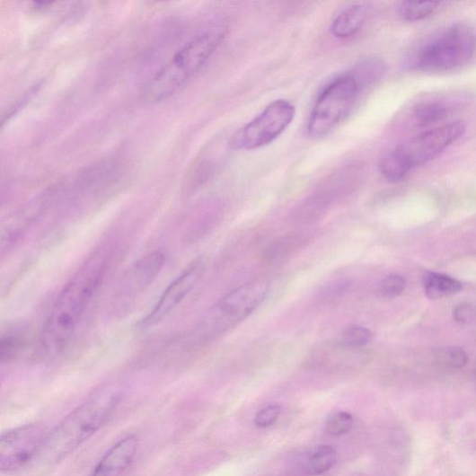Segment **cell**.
<instances>
[{"mask_svg":"<svg viewBox=\"0 0 476 476\" xmlns=\"http://www.w3.org/2000/svg\"><path fill=\"white\" fill-rule=\"evenodd\" d=\"M114 242L99 245L61 290L44 322L40 348L48 357L61 355L72 341L117 258Z\"/></svg>","mask_w":476,"mask_h":476,"instance_id":"6da1fadb","label":"cell"},{"mask_svg":"<svg viewBox=\"0 0 476 476\" xmlns=\"http://www.w3.org/2000/svg\"><path fill=\"white\" fill-rule=\"evenodd\" d=\"M225 30H209L184 44L145 85V102L163 101L185 87L198 75L225 39Z\"/></svg>","mask_w":476,"mask_h":476,"instance_id":"7a4b0ae2","label":"cell"},{"mask_svg":"<svg viewBox=\"0 0 476 476\" xmlns=\"http://www.w3.org/2000/svg\"><path fill=\"white\" fill-rule=\"evenodd\" d=\"M121 400V392L107 387L74 410L50 432L43 451L47 459L59 462L94 436L112 416Z\"/></svg>","mask_w":476,"mask_h":476,"instance_id":"3957f363","label":"cell"},{"mask_svg":"<svg viewBox=\"0 0 476 476\" xmlns=\"http://www.w3.org/2000/svg\"><path fill=\"white\" fill-rule=\"evenodd\" d=\"M269 288V280L257 278L232 290L201 317L193 333L194 342H209L242 324L266 300Z\"/></svg>","mask_w":476,"mask_h":476,"instance_id":"277c9868","label":"cell"},{"mask_svg":"<svg viewBox=\"0 0 476 476\" xmlns=\"http://www.w3.org/2000/svg\"><path fill=\"white\" fill-rule=\"evenodd\" d=\"M476 33L465 23L448 28L423 45L414 67L426 73H445L466 66L475 56Z\"/></svg>","mask_w":476,"mask_h":476,"instance_id":"5b68a950","label":"cell"},{"mask_svg":"<svg viewBox=\"0 0 476 476\" xmlns=\"http://www.w3.org/2000/svg\"><path fill=\"white\" fill-rule=\"evenodd\" d=\"M362 85L353 73L335 78L317 97L307 123V135L320 139L351 113Z\"/></svg>","mask_w":476,"mask_h":476,"instance_id":"8992f818","label":"cell"},{"mask_svg":"<svg viewBox=\"0 0 476 476\" xmlns=\"http://www.w3.org/2000/svg\"><path fill=\"white\" fill-rule=\"evenodd\" d=\"M167 254L154 251L137 260L120 278L111 298L109 314L112 320L126 317L137 301L161 275Z\"/></svg>","mask_w":476,"mask_h":476,"instance_id":"52a82bcc","label":"cell"},{"mask_svg":"<svg viewBox=\"0 0 476 476\" xmlns=\"http://www.w3.org/2000/svg\"><path fill=\"white\" fill-rule=\"evenodd\" d=\"M295 117V107L286 100H276L234 137L235 150L252 151L277 140Z\"/></svg>","mask_w":476,"mask_h":476,"instance_id":"ba28073f","label":"cell"},{"mask_svg":"<svg viewBox=\"0 0 476 476\" xmlns=\"http://www.w3.org/2000/svg\"><path fill=\"white\" fill-rule=\"evenodd\" d=\"M465 131L466 125L463 121L448 123L422 132L395 149L412 171L435 161L447 147L462 138Z\"/></svg>","mask_w":476,"mask_h":476,"instance_id":"9c48e42d","label":"cell"},{"mask_svg":"<svg viewBox=\"0 0 476 476\" xmlns=\"http://www.w3.org/2000/svg\"><path fill=\"white\" fill-rule=\"evenodd\" d=\"M48 434L40 425L9 430L0 437V469L13 472L28 466L43 451Z\"/></svg>","mask_w":476,"mask_h":476,"instance_id":"30bf717a","label":"cell"},{"mask_svg":"<svg viewBox=\"0 0 476 476\" xmlns=\"http://www.w3.org/2000/svg\"><path fill=\"white\" fill-rule=\"evenodd\" d=\"M203 274L201 259L192 261L172 282L165 288L152 310L145 315L137 324L142 330L151 329L164 320L187 298Z\"/></svg>","mask_w":476,"mask_h":476,"instance_id":"8fae6325","label":"cell"},{"mask_svg":"<svg viewBox=\"0 0 476 476\" xmlns=\"http://www.w3.org/2000/svg\"><path fill=\"white\" fill-rule=\"evenodd\" d=\"M138 448L137 436L121 439L102 456L90 476H122L134 463Z\"/></svg>","mask_w":476,"mask_h":476,"instance_id":"7c38bea8","label":"cell"},{"mask_svg":"<svg viewBox=\"0 0 476 476\" xmlns=\"http://www.w3.org/2000/svg\"><path fill=\"white\" fill-rule=\"evenodd\" d=\"M313 238L314 234L312 231L285 234L263 251L262 259L269 264L284 262L306 248Z\"/></svg>","mask_w":476,"mask_h":476,"instance_id":"4fadbf2b","label":"cell"},{"mask_svg":"<svg viewBox=\"0 0 476 476\" xmlns=\"http://www.w3.org/2000/svg\"><path fill=\"white\" fill-rule=\"evenodd\" d=\"M366 16L364 4H351L336 16L331 25V34L339 40L353 38L361 31Z\"/></svg>","mask_w":476,"mask_h":476,"instance_id":"5bb4252c","label":"cell"},{"mask_svg":"<svg viewBox=\"0 0 476 476\" xmlns=\"http://www.w3.org/2000/svg\"><path fill=\"white\" fill-rule=\"evenodd\" d=\"M427 296L431 300H439L461 292L463 284L445 275L428 272L422 278Z\"/></svg>","mask_w":476,"mask_h":476,"instance_id":"9a60e30c","label":"cell"},{"mask_svg":"<svg viewBox=\"0 0 476 476\" xmlns=\"http://www.w3.org/2000/svg\"><path fill=\"white\" fill-rule=\"evenodd\" d=\"M337 461L338 454L332 445H317L307 455L306 470L312 475H322L331 471Z\"/></svg>","mask_w":476,"mask_h":476,"instance_id":"2e32d148","label":"cell"},{"mask_svg":"<svg viewBox=\"0 0 476 476\" xmlns=\"http://www.w3.org/2000/svg\"><path fill=\"white\" fill-rule=\"evenodd\" d=\"M28 336L18 327L9 329L0 339V360L3 363L13 361L26 347Z\"/></svg>","mask_w":476,"mask_h":476,"instance_id":"e0dca14e","label":"cell"},{"mask_svg":"<svg viewBox=\"0 0 476 476\" xmlns=\"http://www.w3.org/2000/svg\"><path fill=\"white\" fill-rule=\"evenodd\" d=\"M379 168L383 177L392 183L403 181L411 172L395 148L382 158Z\"/></svg>","mask_w":476,"mask_h":476,"instance_id":"ac0fdd59","label":"cell"},{"mask_svg":"<svg viewBox=\"0 0 476 476\" xmlns=\"http://www.w3.org/2000/svg\"><path fill=\"white\" fill-rule=\"evenodd\" d=\"M448 108L439 101H425L413 109V119L421 127L436 124L447 117Z\"/></svg>","mask_w":476,"mask_h":476,"instance_id":"d6986e66","label":"cell"},{"mask_svg":"<svg viewBox=\"0 0 476 476\" xmlns=\"http://www.w3.org/2000/svg\"><path fill=\"white\" fill-rule=\"evenodd\" d=\"M440 4L438 2H404L398 7V13L407 22L420 21L433 15Z\"/></svg>","mask_w":476,"mask_h":476,"instance_id":"ffe728a7","label":"cell"},{"mask_svg":"<svg viewBox=\"0 0 476 476\" xmlns=\"http://www.w3.org/2000/svg\"><path fill=\"white\" fill-rule=\"evenodd\" d=\"M373 339L374 334L368 329L360 326H351L341 333L339 346L357 350L367 346Z\"/></svg>","mask_w":476,"mask_h":476,"instance_id":"44dd1931","label":"cell"},{"mask_svg":"<svg viewBox=\"0 0 476 476\" xmlns=\"http://www.w3.org/2000/svg\"><path fill=\"white\" fill-rule=\"evenodd\" d=\"M352 284V280L347 278L330 280L320 288L317 298L322 302H331L339 299L349 293Z\"/></svg>","mask_w":476,"mask_h":476,"instance_id":"7402d4cb","label":"cell"},{"mask_svg":"<svg viewBox=\"0 0 476 476\" xmlns=\"http://www.w3.org/2000/svg\"><path fill=\"white\" fill-rule=\"evenodd\" d=\"M354 417L347 411H339L331 415L325 422V430L334 436L349 433L354 428Z\"/></svg>","mask_w":476,"mask_h":476,"instance_id":"603a6c76","label":"cell"},{"mask_svg":"<svg viewBox=\"0 0 476 476\" xmlns=\"http://www.w3.org/2000/svg\"><path fill=\"white\" fill-rule=\"evenodd\" d=\"M406 287L404 278L400 275H390L379 284V294L385 298H395L403 294Z\"/></svg>","mask_w":476,"mask_h":476,"instance_id":"cb8c5ba5","label":"cell"},{"mask_svg":"<svg viewBox=\"0 0 476 476\" xmlns=\"http://www.w3.org/2000/svg\"><path fill=\"white\" fill-rule=\"evenodd\" d=\"M437 360L445 366L463 368L468 362L466 352L460 348L442 349L437 354Z\"/></svg>","mask_w":476,"mask_h":476,"instance_id":"d4e9b609","label":"cell"},{"mask_svg":"<svg viewBox=\"0 0 476 476\" xmlns=\"http://www.w3.org/2000/svg\"><path fill=\"white\" fill-rule=\"evenodd\" d=\"M281 413L278 405H269L261 409L255 416L254 423L259 428H268L274 425Z\"/></svg>","mask_w":476,"mask_h":476,"instance_id":"484cf974","label":"cell"},{"mask_svg":"<svg viewBox=\"0 0 476 476\" xmlns=\"http://www.w3.org/2000/svg\"><path fill=\"white\" fill-rule=\"evenodd\" d=\"M454 319L462 324H469L476 320V307L470 304H461L454 309Z\"/></svg>","mask_w":476,"mask_h":476,"instance_id":"4316f807","label":"cell"},{"mask_svg":"<svg viewBox=\"0 0 476 476\" xmlns=\"http://www.w3.org/2000/svg\"><path fill=\"white\" fill-rule=\"evenodd\" d=\"M475 377H476V373H475Z\"/></svg>","mask_w":476,"mask_h":476,"instance_id":"83f0119b","label":"cell"}]
</instances>
